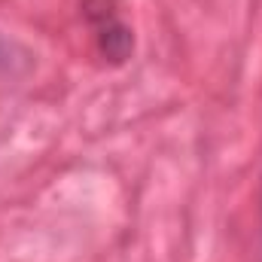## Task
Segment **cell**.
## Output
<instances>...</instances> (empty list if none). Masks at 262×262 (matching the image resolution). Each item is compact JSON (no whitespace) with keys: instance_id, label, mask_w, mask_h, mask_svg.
I'll use <instances>...</instances> for the list:
<instances>
[{"instance_id":"cell-1","label":"cell","mask_w":262,"mask_h":262,"mask_svg":"<svg viewBox=\"0 0 262 262\" xmlns=\"http://www.w3.org/2000/svg\"><path fill=\"white\" fill-rule=\"evenodd\" d=\"M82 12H85V21L98 40L101 55L110 58L113 64H122L134 52V34L122 21L113 0H82Z\"/></svg>"}]
</instances>
